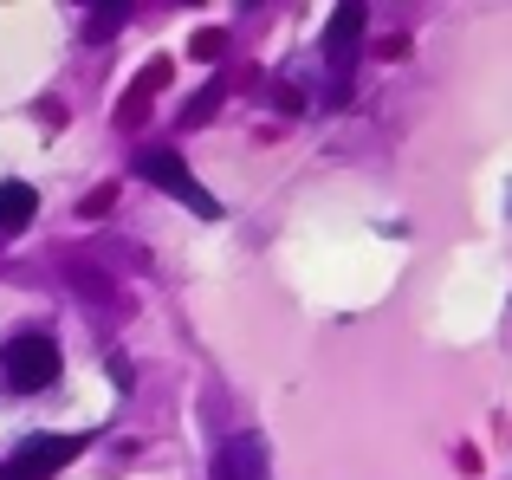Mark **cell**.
I'll use <instances>...</instances> for the list:
<instances>
[{"label": "cell", "mask_w": 512, "mask_h": 480, "mask_svg": "<svg viewBox=\"0 0 512 480\" xmlns=\"http://www.w3.org/2000/svg\"><path fill=\"white\" fill-rule=\"evenodd\" d=\"M52 377H59V344H52L46 331H20V338L0 344V383H7L13 396L52 390Z\"/></svg>", "instance_id": "6da1fadb"}, {"label": "cell", "mask_w": 512, "mask_h": 480, "mask_svg": "<svg viewBox=\"0 0 512 480\" xmlns=\"http://www.w3.org/2000/svg\"><path fill=\"white\" fill-rule=\"evenodd\" d=\"M137 169H143V176L156 182V189H169L175 202H188V208H195L201 221H221V202H214V195L201 189L195 176H188V163H182L175 150H143V156H137Z\"/></svg>", "instance_id": "7a4b0ae2"}, {"label": "cell", "mask_w": 512, "mask_h": 480, "mask_svg": "<svg viewBox=\"0 0 512 480\" xmlns=\"http://www.w3.org/2000/svg\"><path fill=\"white\" fill-rule=\"evenodd\" d=\"M78 448H85L78 435H33V442H20V455L0 468V480H52Z\"/></svg>", "instance_id": "3957f363"}, {"label": "cell", "mask_w": 512, "mask_h": 480, "mask_svg": "<svg viewBox=\"0 0 512 480\" xmlns=\"http://www.w3.org/2000/svg\"><path fill=\"white\" fill-rule=\"evenodd\" d=\"M208 480H266V442L260 435H227V442L214 448Z\"/></svg>", "instance_id": "277c9868"}, {"label": "cell", "mask_w": 512, "mask_h": 480, "mask_svg": "<svg viewBox=\"0 0 512 480\" xmlns=\"http://www.w3.org/2000/svg\"><path fill=\"white\" fill-rule=\"evenodd\" d=\"M357 39H363V13L357 7H338V20H331V33H325V52H331V65H338V72H350Z\"/></svg>", "instance_id": "5b68a950"}, {"label": "cell", "mask_w": 512, "mask_h": 480, "mask_svg": "<svg viewBox=\"0 0 512 480\" xmlns=\"http://www.w3.org/2000/svg\"><path fill=\"white\" fill-rule=\"evenodd\" d=\"M33 208H39V195L26 189V182H0V234H7V240L33 221Z\"/></svg>", "instance_id": "8992f818"}, {"label": "cell", "mask_w": 512, "mask_h": 480, "mask_svg": "<svg viewBox=\"0 0 512 480\" xmlns=\"http://www.w3.org/2000/svg\"><path fill=\"white\" fill-rule=\"evenodd\" d=\"M163 78H169V65H163V59H156V65H150V72H143V78H137V85H130V98H124V124H137V111H143V98H150V91H156V85H163Z\"/></svg>", "instance_id": "52a82bcc"}, {"label": "cell", "mask_w": 512, "mask_h": 480, "mask_svg": "<svg viewBox=\"0 0 512 480\" xmlns=\"http://www.w3.org/2000/svg\"><path fill=\"white\" fill-rule=\"evenodd\" d=\"M214 104H221V85L195 91V98H188V117H182V124H208V111H214Z\"/></svg>", "instance_id": "ba28073f"}]
</instances>
